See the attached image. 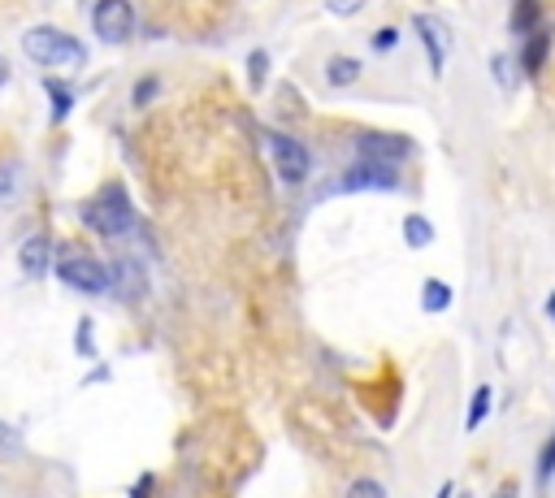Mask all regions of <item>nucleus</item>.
I'll return each instance as SVG.
<instances>
[{"label":"nucleus","instance_id":"obj_27","mask_svg":"<svg viewBox=\"0 0 555 498\" xmlns=\"http://www.w3.org/2000/svg\"><path fill=\"white\" fill-rule=\"evenodd\" d=\"M395 40H399L395 31H374V40H369V43H374V53H391V48H395Z\"/></svg>","mask_w":555,"mask_h":498},{"label":"nucleus","instance_id":"obj_23","mask_svg":"<svg viewBox=\"0 0 555 498\" xmlns=\"http://www.w3.org/2000/svg\"><path fill=\"white\" fill-rule=\"evenodd\" d=\"M265 70H269V53H265V48H257V53L248 57V74H252V87H260V82H265Z\"/></svg>","mask_w":555,"mask_h":498},{"label":"nucleus","instance_id":"obj_24","mask_svg":"<svg viewBox=\"0 0 555 498\" xmlns=\"http://www.w3.org/2000/svg\"><path fill=\"white\" fill-rule=\"evenodd\" d=\"M369 0H326V9L335 14V18H352V14H360Z\"/></svg>","mask_w":555,"mask_h":498},{"label":"nucleus","instance_id":"obj_9","mask_svg":"<svg viewBox=\"0 0 555 498\" xmlns=\"http://www.w3.org/2000/svg\"><path fill=\"white\" fill-rule=\"evenodd\" d=\"M360 187H374V191H395V187H399V169H395V165L356 160V169H347V174L335 182V191H360Z\"/></svg>","mask_w":555,"mask_h":498},{"label":"nucleus","instance_id":"obj_11","mask_svg":"<svg viewBox=\"0 0 555 498\" xmlns=\"http://www.w3.org/2000/svg\"><path fill=\"white\" fill-rule=\"evenodd\" d=\"M452 303H456V291H452L443 278H430L425 286H421V308H425V312H434L438 317V312H447Z\"/></svg>","mask_w":555,"mask_h":498},{"label":"nucleus","instance_id":"obj_10","mask_svg":"<svg viewBox=\"0 0 555 498\" xmlns=\"http://www.w3.org/2000/svg\"><path fill=\"white\" fill-rule=\"evenodd\" d=\"M18 264L31 273V278H44L48 273V264H53V243L44 239V235H35V239H26L18 247Z\"/></svg>","mask_w":555,"mask_h":498},{"label":"nucleus","instance_id":"obj_29","mask_svg":"<svg viewBox=\"0 0 555 498\" xmlns=\"http://www.w3.org/2000/svg\"><path fill=\"white\" fill-rule=\"evenodd\" d=\"M5 82H9V65L0 61V87H5Z\"/></svg>","mask_w":555,"mask_h":498},{"label":"nucleus","instance_id":"obj_17","mask_svg":"<svg viewBox=\"0 0 555 498\" xmlns=\"http://www.w3.org/2000/svg\"><path fill=\"white\" fill-rule=\"evenodd\" d=\"M44 91H48V104H53V121H65L70 104H74V87H65V82L48 79V82H44Z\"/></svg>","mask_w":555,"mask_h":498},{"label":"nucleus","instance_id":"obj_20","mask_svg":"<svg viewBox=\"0 0 555 498\" xmlns=\"http://www.w3.org/2000/svg\"><path fill=\"white\" fill-rule=\"evenodd\" d=\"M347 498H391L386 494V485L374 477H356L352 485H347Z\"/></svg>","mask_w":555,"mask_h":498},{"label":"nucleus","instance_id":"obj_21","mask_svg":"<svg viewBox=\"0 0 555 498\" xmlns=\"http://www.w3.org/2000/svg\"><path fill=\"white\" fill-rule=\"evenodd\" d=\"M491 65H495V79H499V87H503V91H512V87H516V70H512L516 61L508 57V53H499V57L491 61Z\"/></svg>","mask_w":555,"mask_h":498},{"label":"nucleus","instance_id":"obj_8","mask_svg":"<svg viewBox=\"0 0 555 498\" xmlns=\"http://www.w3.org/2000/svg\"><path fill=\"white\" fill-rule=\"evenodd\" d=\"M413 31L421 48H425V57H430V74H443L447 70V53H452V35H447V26L434 18V14H416L413 18Z\"/></svg>","mask_w":555,"mask_h":498},{"label":"nucleus","instance_id":"obj_1","mask_svg":"<svg viewBox=\"0 0 555 498\" xmlns=\"http://www.w3.org/2000/svg\"><path fill=\"white\" fill-rule=\"evenodd\" d=\"M79 217L87 230H96L100 239H126V235H135L139 225L135 204H131V196L122 187H104L100 196H92L79 208Z\"/></svg>","mask_w":555,"mask_h":498},{"label":"nucleus","instance_id":"obj_14","mask_svg":"<svg viewBox=\"0 0 555 498\" xmlns=\"http://www.w3.org/2000/svg\"><path fill=\"white\" fill-rule=\"evenodd\" d=\"M22 187H26V174H22V165H0V208L18 204V199H22Z\"/></svg>","mask_w":555,"mask_h":498},{"label":"nucleus","instance_id":"obj_19","mask_svg":"<svg viewBox=\"0 0 555 498\" xmlns=\"http://www.w3.org/2000/svg\"><path fill=\"white\" fill-rule=\"evenodd\" d=\"M22 451H26L22 429H14V425H5V420H0V459H18Z\"/></svg>","mask_w":555,"mask_h":498},{"label":"nucleus","instance_id":"obj_15","mask_svg":"<svg viewBox=\"0 0 555 498\" xmlns=\"http://www.w3.org/2000/svg\"><path fill=\"white\" fill-rule=\"evenodd\" d=\"M538 22H542L538 0H516V5H512V31H516V35H534V31H542Z\"/></svg>","mask_w":555,"mask_h":498},{"label":"nucleus","instance_id":"obj_32","mask_svg":"<svg viewBox=\"0 0 555 498\" xmlns=\"http://www.w3.org/2000/svg\"><path fill=\"white\" fill-rule=\"evenodd\" d=\"M456 498H469V494H456Z\"/></svg>","mask_w":555,"mask_h":498},{"label":"nucleus","instance_id":"obj_18","mask_svg":"<svg viewBox=\"0 0 555 498\" xmlns=\"http://www.w3.org/2000/svg\"><path fill=\"white\" fill-rule=\"evenodd\" d=\"M404 243H408V247H430V243H434V225L413 213V217L404 221Z\"/></svg>","mask_w":555,"mask_h":498},{"label":"nucleus","instance_id":"obj_26","mask_svg":"<svg viewBox=\"0 0 555 498\" xmlns=\"http://www.w3.org/2000/svg\"><path fill=\"white\" fill-rule=\"evenodd\" d=\"M161 91V82L157 79H143V82H135V104H148V100L157 96Z\"/></svg>","mask_w":555,"mask_h":498},{"label":"nucleus","instance_id":"obj_22","mask_svg":"<svg viewBox=\"0 0 555 498\" xmlns=\"http://www.w3.org/2000/svg\"><path fill=\"white\" fill-rule=\"evenodd\" d=\"M551 477H555V434H551V442L542 446V455H538V481L551 485Z\"/></svg>","mask_w":555,"mask_h":498},{"label":"nucleus","instance_id":"obj_28","mask_svg":"<svg viewBox=\"0 0 555 498\" xmlns=\"http://www.w3.org/2000/svg\"><path fill=\"white\" fill-rule=\"evenodd\" d=\"M434 498H456V485H452V481H447V485H438Z\"/></svg>","mask_w":555,"mask_h":498},{"label":"nucleus","instance_id":"obj_5","mask_svg":"<svg viewBox=\"0 0 555 498\" xmlns=\"http://www.w3.org/2000/svg\"><path fill=\"white\" fill-rule=\"evenodd\" d=\"M57 278L79 291V295H109V273H104V260L83 256V252H70V256L57 264Z\"/></svg>","mask_w":555,"mask_h":498},{"label":"nucleus","instance_id":"obj_30","mask_svg":"<svg viewBox=\"0 0 555 498\" xmlns=\"http://www.w3.org/2000/svg\"><path fill=\"white\" fill-rule=\"evenodd\" d=\"M495 498H512V485H503V490H499Z\"/></svg>","mask_w":555,"mask_h":498},{"label":"nucleus","instance_id":"obj_16","mask_svg":"<svg viewBox=\"0 0 555 498\" xmlns=\"http://www.w3.org/2000/svg\"><path fill=\"white\" fill-rule=\"evenodd\" d=\"M491 407H495V390H491V386H477L473 403H469V417H464V429H469V434L482 429V420L491 417Z\"/></svg>","mask_w":555,"mask_h":498},{"label":"nucleus","instance_id":"obj_13","mask_svg":"<svg viewBox=\"0 0 555 498\" xmlns=\"http://www.w3.org/2000/svg\"><path fill=\"white\" fill-rule=\"evenodd\" d=\"M356 79H360V61L356 57H330V65H326V82H330L335 91L352 87Z\"/></svg>","mask_w":555,"mask_h":498},{"label":"nucleus","instance_id":"obj_4","mask_svg":"<svg viewBox=\"0 0 555 498\" xmlns=\"http://www.w3.org/2000/svg\"><path fill=\"white\" fill-rule=\"evenodd\" d=\"M269 157H274L278 178L287 182V187H299V182L313 174V157H308V148H304L296 135L269 130Z\"/></svg>","mask_w":555,"mask_h":498},{"label":"nucleus","instance_id":"obj_12","mask_svg":"<svg viewBox=\"0 0 555 498\" xmlns=\"http://www.w3.org/2000/svg\"><path fill=\"white\" fill-rule=\"evenodd\" d=\"M547 48H551V31H534L530 43H525V53L516 57V65H521L525 74H538V70H542V61H547Z\"/></svg>","mask_w":555,"mask_h":498},{"label":"nucleus","instance_id":"obj_31","mask_svg":"<svg viewBox=\"0 0 555 498\" xmlns=\"http://www.w3.org/2000/svg\"><path fill=\"white\" fill-rule=\"evenodd\" d=\"M547 312H551V317H555V295H551V303H547Z\"/></svg>","mask_w":555,"mask_h":498},{"label":"nucleus","instance_id":"obj_6","mask_svg":"<svg viewBox=\"0 0 555 498\" xmlns=\"http://www.w3.org/2000/svg\"><path fill=\"white\" fill-rule=\"evenodd\" d=\"M416 143L408 139V135H391V130H360L356 135V152L360 160H374V165H395L399 160L413 157Z\"/></svg>","mask_w":555,"mask_h":498},{"label":"nucleus","instance_id":"obj_25","mask_svg":"<svg viewBox=\"0 0 555 498\" xmlns=\"http://www.w3.org/2000/svg\"><path fill=\"white\" fill-rule=\"evenodd\" d=\"M74 347H79V356H92V351H96V342H92V321L87 317L79 321V342H74Z\"/></svg>","mask_w":555,"mask_h":498},{"label":"nucleus","instance_id":"obj_2","mask_svg":"<svg viewBox=\"0 0 555 498\" xmlns=\"http://www.w3.org/2000/svg\"><path fill=\"white\" fill-rule=\"evenodd\" d=\"M22 53L35 65H48V70H65V65H79L87 57V48L70 31H57V26H31L22 35Z\"/></svg>","mask_w":555,"mask_h":498},{"label":"nucleus","instance_id":"obj_3","mask_svg":"<svg viewBox=\"0 0 555 498\" xmlns=\"http://www.w3.org/2000/svg\"><path fill=\"white\" fill-rule=\"evenodd\" d=\"M92 31L100 43H126L135 35V5L131 0H96L92 9Z\"/></svg>","mask_w":555,"mask_h":498},{"label":"nucleus","instance_id":"obj_7","mask_svg":"<svg viewBox=\"0 0 555 498\" xmlns=\"http://www.w3.org/2000/svg\"><path fill=\"white\" fill-rule=\"evenodd\" d=\"M104 273H109V291L126 303H139V299H148V273H143V264L139 260H104Z\"/></svg>","mask_w":555,"mask_h":498}]
</instances>
